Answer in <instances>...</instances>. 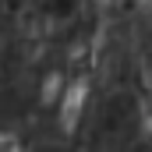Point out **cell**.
Segmentation results:
<instances>
[{
  "instance_id": "6da1fadb",
  "label": "cell",
  "mask_w": 152,
  "mask_h": 152,
  "mask_svg": "<svg viewBox=\"0 0 152 152\" xmlns=\"http://www.w3.org/2000/svg\"><path fill=\"white\" fill-rule=\"evenodd\" d=\"M85 96H88V85L85 81H75L64 88V99H60V127L71 134L81 120V110H85Z\"/></svg>"
},
{
  "instance_id": "7a4b0ae2",
  "label": "cell",
  "mask_w": 152,
  "mask_h": 152,
  "mask_svg": "<svg viewBox=\"0 0 152 152\" xmlns=\"http://www.w3.org/2000/svg\"><path fill=\"white\" fill-rule=\"evenodd\" d=\"M57 92H60V75H50L46 85H42V99L50 103V99H57Z\"/></svg>"
},
{
  "instance_id": "3957f363",
  "label": "cell",
  "mask_w": 152,
  "mask_h": 152,
  "mask_svg": "<svg viewBox=\"0 0 152 152\" xmlns=\"http://www.w3.org/2000/svg\"><path fill=\"white\" fill-rule=\"evenodd\" d=\"M0 152H21V142L11 131H0Z\"/></svg>"
}]
</instances>
